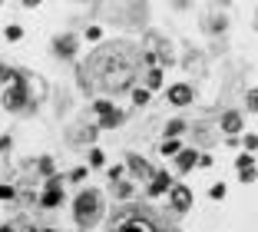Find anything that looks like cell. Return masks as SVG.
Segmentation results:
<instances>
[{"instance_id":"2e32d148","label":"cell","mask_w":258,"mask_h":232,"mask_svg":"<svg viewBox=\"0 0 258 232\" xmlns=\"http://www.w3.org/2000/svg\"><path fill=\"white\" fill-rule=\"evenodd\" d=\"M133 103H149V90H143V86H139V90H133Z\"/></svg>"},{"instance_id":"3957f363","label":"cell","mask_w":258,"mask_h":232,"mask_svg":"<svg viewBox=\"0 0 258 232\" xmlns=\"http://www.w3.org/2000/svg\"><path fill=\"white\" fill-rule=\"evenodd\" d=\"M73 216L80 229H93L103 216V196L96 189H80V196L73 199Z\"/></svg>"},{"instance_id":"e0dca14e","label":"cell","mask_w":258,"mask_h":232,"mask_svg":"<svg viewBox=\"0 0 258 232\" xmlns=\"http://www.w3.org/2000/svg\"><path fill=\"white\" fill-rule=\"evenodd\" d=\"M159 150L166 153V156H175V153H179V143H175V140H166V143L159 146Z\"/></svg>"},{"instance_id":"603a6c76","label":"cell","mask_w":258,"mask_h":232,"mask_svg":"<svg viewBox=\"0 0 258 232\" xmlns=\"http://www.w3.org/2000/svg\"><path fill=\"white\" fill-rule=\"evenodd\" d=\"M83 176H86V169H73V172H70V179H73V182H80Z\"/></svg>"},{"instance_id":"52a82bcc","label":"cell","mask_w":258,"mask_h":232,"mask_svg":"<svg viewBox=\"0 0 258 232\" xmlns=\"http://www.w3.org/2000/svg\"><path fill=\"white\" fill-rule=\"evenodd\" d=\"M40 202H43V206H46V209H53V206H60V202H63V189H60V182H50V186H46V193L43 196H40Z\"/></svg>"},{"instance_id":"30bf717a","label":"cell","mask_w":258,"mask_h":232,"mask_svg":"<svg viewBox=\"0 0 258 232\" xmlns=\"http://www.w3.org/2000/svg\"><path fill=\"white\" fill-rule=\"evenodd\" d=\"M199 163V156H196V153H192V150H179V153H175V166H179V169H192V166H196Z\"/></svg>"},{"instance_id":"5bb4252c","label":"cell","mask_w":258,"mask_h":232,"mask_svg":"<svg viewBox=\"0 0 258 232\" xmlns=\"http://www.w3.org/2000/svg\"><path fill=\"white\" fill-rule=\"evenodd\" d=\"M159 86H162V70H152L146 80V90H159Z\"/></svg>"},{"instance_id":"7c38bea8","label":"cell","mask_w":258,"mask_h":232,"mask_svg":"<svg viewBox=\"0 0 258 232\" xmlns=\"http://www.w3.org/2000/svg\"><path fill=\"white\" fill-rule=\"evenodd\" d=\"M53 50L60 53V57H73L76 53V40L73 37H60V40H53Z\"/></svg>"},{"instance_id":"6da1fadb","label":"cell","mask_w":258,"mask_h":232,"mask_svg":"<svg viewBox=\"0 0 258 232\" xmlns=\"http://www.w3.org/2000/svg\"><path fill=\"white\" fill-rule=\"evenodd\" d=\"M139 76H143V53L129 40H109V43L96 47L76 70L80 90H86L90 97L129 93L136 90L133 83H139Z\"/></svg>"},{"instance_id":"9a60e30c","label":"cell","mask_w":258,"mask_h":232,"mask_svg":"<svg viewBox=\"0 0 258 232\" xmlns=\"http://www.w3.org/2000/svg\"><path fill=\"white\" fill-rule=\"evenodd\" d=\"M182 129H185V123H182V120H172V123L166 126V136H169V140H175V136L182 133Z\"/></svg>"},{"instance_id":"4fadbf2b","label":"cell","mask_w":258,"mask_h":232,"mask_svg":"<svg viewBox=\"0 0 258 232\" xmlns=\"http://www.w3.org/2000/svg\"><path fill=\"white\" fill-rule=\"evenodd\" d=\"M129 166H133L139 176H149V166H146V159H143V156H129Z\"/></svg>"},{"instance_id":"8992f818","label":"cell","mask_w":258,"mask_h":232,"mask_svg":"<svg viewBox=\"0 0 258 232\" xmlns=\"http://www.w3.org/2000/svg\"><path fill=\"white\" fill-rule=\"evenodd\" d=\"M238 179L242 182H255L258 179V169H255V159L251 156H238Z\"/></svg>"},{"instance_id":"ba28073f","label":"cell","mask_w":258,"mask_h":232,"mask_svg":"<svg viewBox=\"0 0 258 232\" xmlns=\"http://www.w3.org/2000/svg\"><path fill=\"white\" fill-rule=\"evenodd\" d=\"M169 103H175V106H185V103H192V90L185 86V83H175L172 90H169Z\"/></svg>"},{"instance_id":"ac0fdd59","label":"cell","mask_w":258,"mask_h":232,"mask_svg":"<svg viewBox=\"0 0 258 232\" xmlns=\"http://www.w3.org/2000/svg\"><path fill=\"white\" fill-rule=\"evenodd\" d=\"M245 103H248V110H251V113H258V90H248Z\"/></svg>"},{"instance_id":"d4e9b609","label":"cell","mask_w":258,"mask_h":232,"mask_svg":"<svg viewBox=\"0 0 258 232\" xmlns=\"http://www.w3.org/2000/svg\"><path fill=\"white\" fill-rule=\"evenodd\" d=\"M0 232H14V229H10V225H0Z\"/></svg>"},{"instance_id":"5b68a950","label":"cell","mask_w":258,"mask_h":232,"mask_svg":"<svg viewBox=\"0 0 258 232\" xmlns=\"http://www.w3.org/2000/svg\"><path fill=\"white\" fill-rule=\"evenodd\" d=\"M169 193H172V209H175V212H185V209L192 206V193H189L185 186H172Z\"/></svg>"},{"instance_id":"cb8c5ba5","label":"cell","mask_w":258,"mask_h":232,"mask_svg":"<svg viewBox=\"0 0 258 232\" xmlns=\"http://www.w3.org/2000/svg\"><path fill=\"white\" fill-rule=\"evenodd\" d=\"M99 33H103L99 27H90V30H86V37H90V40H99Z\"/></svg>"},{"instance_id":"7a4b0ae2","label":"cell","mask_w":258,"mask_h":232,"mask_svg":"<svg viewBox=\"0 0 258 232\" xmlns=\"http://www.w3.org/2000/svg\"><path fill=\"white\" fill-rule=\"evenodd\" d=\"M116 232H182L169 216L149 209V206H136L122 216V222L116 225Z\"/></svg>"},{"instance_id":"9c48e42d","label":"cell","mask_w":258,"mask_h":232,"mask_svg":"<svg viewBox=\"0 0 258 232\" xmlns=\"http://www.w3.org/2000/svg\"><path fill=\"white\" fill-rule=\"evenodd\" d=\"M169 186H172V176H169V172H159V176L152 179V186H149V196H162V193H169Z\"/></svg>"},{"instance_id":"ffe728a7","label":"cell","mask_w":258,"mask_h":232,"mask_svg":"<svg viewBox=\"0 0 258 232\" xmlns=\"http://www.w3.org/2000/svg\"><path fill=\"white\" fill-rule=\"evenodd\" d=\"M20 37H23V30L17 27V23H10L7 27V40H20Z\"/></svg>"},{"instance_id":"8fae6325","label":"cell","mask_w":258,"mask_h":232,"mask_svg":"<svg viewBox=\"0 0 258 232\" xmlns=\"http://www.w3.org/2000/svg\"><path fill=\"white\" fill-rule=\"evenodd\" d=\"M222 129H225V133H238V129H242V116H238L235 110H228L225 116H222Z\"/></svg>"},{"instance_id":"277c9868","label":"cell","mask_w":258,"mask_h":232,"mask_svg":"<svg viewBox=\"0 0 258 232\" xmlns=\"http://www.w3.org/2000/svg\"><path fill=\"white\" fill-rule=\"evenodd\" d=\"M23 103H27V86H23V80H17L14 86L4 93V106H7V110H20Z\"/></svg>"},{"instance_id":"7402d4cb","label":"cell","mask_w":258,"mask_h":232,"mask_svg":"<svg viewBox=\"0 0 258 232\" xmlns=\"http://www.w3.org/2000/svg\"><path fill=\"white\" fill-rule=\"evenodd\" d=\"M245 146H248V150H258V136L248 133V136H245Z\"/></svg>"},{"instance_id":"d6986e66","label":"cell","mask_w":258,"mask_h":232,"mask_svg":"<svg viewBox=\"0 0 258 232\" xmlns=\"http://www.w3.org/2000/svg\"><path fill=\"white\" fill-rule=\"evenodd\" d=\"M209 196H212V199H222V196H225V182H215V186L209 189Z\"/></svg>"},{"instance_id":"44dd1931","label":"cell","mask_w":258,"mask_h":232,"mask_svg":"<svg viewBox=\"0 0 258 232\" xmlns=\"http://www.w3.org/2000/svg\"><path fill=\"white\" fill-rule=\"evenodd\" d=\"M90 163H93V166H103V153L93 150V153H90Z\"/></svg>"}]
</instances>
